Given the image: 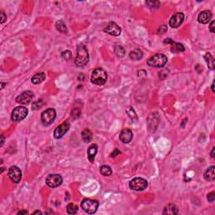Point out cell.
I'll return each mask as SVG.
<instances>
[{"instance_id":"26","label":"cell","mask_w":215,"mask_h":215,"mask_svg":"<svg viewBox=\"0 0 215 215\" xmlns=\"http://www.w3.org/2000/svg\"><path fill=\"white\" fill-rule=\"evenodd\" d=\"M100 172L103 176H108L112 174V169L110 168V166H102L100 167Z\"/></svg>"},{"instance_id":"32","label":"cell","mask_w":215,"mask_h":215,"mask_svg":"<svg viewBox=\"0 0 215 215\" xmlns=\"http://www.w3.org/2000/svg\"><path fill=\"white\" fill-rule=\"evenodd\" d=\"M208 200H209V202H210V203H213V201H214L215 199V193L214 192H211L210 193L208 194Z\"/></svg>"},{"instance_id":"2","label":"cell","mask_w":215,"mask_h":215,"mask_svg":"<svg viewBox=\"0 0 215 215\" xmlns=\"http://www.w3.org/2000/svg\"><path fill=\"white\" fill-rule=\"evenodd\" d=\"M108 75L107 72L103 68H96L94 71H92L91 76V81L95 85H103L107 81Z\"/></svg>"},{"instance_id":"24","label":"cell","mask_w":215,"mask_h":215,"mask_svg":"<svg viewBox=\"0 0 215 215\" xmlns=\"http://www.w3.org/2000/svg\"><path fill=\"white\" fill-rule=\"evenodd\" d=\"M55 28L57 29V30L60 31V32H62V33H64V34L67 33V26H66V25L64 24V22L62 21V20H58V21H56V23H55Z\"/></svg>"},{"instance_id":"28","label":"cell","mask_w":215,"mask_h":215,"mask_svg":"<svg viewBox=\"0 0 215 215\" xmlns=\"http://www.w3.org/2000/svg\"><path fill=\"white\" fill-rule=\"evenodd\" d=\"M126 112L127 114L129 116V118L133 120H137V115H136V113H135V109L133 108L132 107H129L127 109H126Z\"/></svg>"},{"instance_id":"3","label":"cell","mask_w":215,"mask_h":215,"mask_svg":"<svg viewBox=\"0 0 215 215\" xmlns=\"http://www.w3.org/2000/svg\"><path fill=\"white\" fill-rule=\"evenodd\" d=\"M167 62V57L164 54H156L147 61V65L151 67L161 68Z\"/></svg>"},{"instance_id":"5","label":"cell","mask_w":215,"mask_h":215,"mask_svg":"<svg viewBox=\"0 0 215 215\" xmlns=\"http://www.w3.org/2000/svg\"><path fill=\"white\" fill-rule=\"evenodd\" d=\"M56 117V112L54 108H47L41 114V123L43 125L49 126L54 122Z\"/></svg>"},{"instance_id":"7","label":"cell","mask_w":215,"mask_h":215,"mask_svg":"<svg viewBox=\"0 0 215 215\" xmlns=\"http://www.w3.org/2000/svg\"><path fill=\"white\" fill-rule=\"evenodd\" d=\"M148 187V181L142 177H135L129 182V188L132 190L144 191Z\"/></svg>"},{"instance_id":"16","label":"cell","mask_w":215,"mask_h":215,"mask_svg":"<svg viewBox=\"0 0 215 215\" xmlns=\"http://www.w3.org/2000/svg\"><path fill=\"white\" fill-rule=\"evenodd\" d=\"M97 152H98V145L96 144H91L87 149V157H88V160L91 163L94 162V159H95Z\"/></svg>"},{"instance_id":"21","label":"cell","mask_w":215,"mask_h":215,"mask_svg":"<svg viewBox=\"0 0 215 215\" xmlns=\"http://www.w3.org/2000/svg\"><path fill=\"white\" fill-rule=\"evenodd\" d=\"M204 59L206 61L207 64L209 66V67L211 69V70H213L214 69V58L213 57V55L210 54L209 52L206 53L205 55H204Z\"/></svg>"},{"instance_id":"27","label":"cell","mask_w":215,"mask_h":215,"mask_svg":"<svg viewBox=\"0 0 215 215\" xmlns=\"http://www.w3.org/2000/svg\"><path fill=\"white\" fill-rule=\"evenodd\" d=\"M173 46L172 47V51L173 52H181V51H184L185 48L184 46H182L181 44L180 43H174L172 44Z\"/></svg>"},{"instance_id":"14","label":"cell","mask_w":215,"mask_h":215,"mask_svg":"<svg viewBox=\"0 0 215 215\" xmlns=\"http://www.w3.org/2000/svg\"><path fill=\"white\" fill-rule=\"evenodd\" d=\"M212 13L209 10H204V11H202L198 14V17H197V20L201 24H208L209 21H211V18H212Z\"/></svg>"},{"instance_id":"36","label":"cell","mask_w":215,"mask_h":215,"mask_svg":"<svg viewBox=\"0 0 215 215\" xmlns=\"http://www.w3.org/2000/svg\"><path fill=\"white\" fill-rule=\"evenodd\" d=\"M120 153H121V152H120V151H119L118 149H115V150H114V152H113V153L111 154V157H115V156H118V155H120Z\"/></svg>"},{"instance_id":"9","label":"cell","mask_w":215,"mask_h":215,"mask_svg":"<svg viewBox=\"0 0 215 215\" xmlns=\"http://www.w3.org/2000/svg\"><path fill=\"white\" fill-rule=\"evenodd\" d=\"M70 127H71V124H70V123L68 122L67 120L65 121L64 123L62 124L61 125H59L58 127L55 128V129L54 130V137L56 140L62 138L64 136V135H66V133L69 130Z\"/></svg>"},{"instance_id":"34","label":"cell","mask_w":215,"mask_h":215,"mask_svg":"<svg viewBox=\"0 0 215 215\" xmlns=\"http://www.w3.org/2000/svg\"><path fill=\"white\" fill-rule=\"evenodd\" d=\"M7 17L5 15V14L3 11H1V24H3L4 22L6 21Z\"/></svg>"},{"instance_id":"40","label":"cell","mask_w":215,"mask_h":215,"mask_svg":"<svg viewBox=\"0 0 215 215\" xmlns=\"http://www.w3.org/2000/svg\"><path fill=\"white\" fill-rule=\"evenodd\" d=\"M214 151H215V149L214 147H213L212 150V152H211V157H212V158H214Z\"/></svg>"},{"instance_id":"13","label":"cell","mask_w":215,"mask_h":215,"mask_svg":"<svg viewBox=\"0 0 215 215\" xmlns=\"http://www.w3.org/2000/svg\"><path fill=\"white\" fill-rule=\"evenodd\" d=\"M183 20H184V14L182 13H176L170 18L169 25L172 28L176 29V28H178L182 24Z\"/></svg>"},{"instance_id":"39","label":"cell","mask_w":215,"mask_h":215,"mask_svg":"<svg viewBox=\"0 0 215 215\" xmlns=\"http://www.w3.org/2000/svg\"><path fill=\"white\" fill-rule=\"evenodd\" d=\"M3 143H4V136L2 135H1V146H3Z\"/></svg>"},{"instance_id":"1","label":"cell","mask_w":215,"mask_h":215,"mask_svg":"<svg viewBox=\"0 0 215 215\" xmlns=\"http://www.w3.org/2000/svg\"><path fill=\"white\" fill-rule=\"evenodd\" d=\"M89 62L88 51L83 45H79L77 48V56L75 59V64L78 67H85Z\"/></svg>"},{"instance_id":"38","label":"cell","mask_w":215,"mask_h":215,"mask_svg":"<svg viewBox=\"0 0 215 215\" xmlns=\"http://www.w3.org/2000/svg\"><path fill=\"white\" fill-rule=\"evenodd\" d=\"M28 213H29L28 211H25V210H21L18 213V214H28Z\"/></svg>"},{"instance_id":"10","label":"cell","mask_w":215,"mask_h":215,"mask_svg":"<svg viewBox=\"0 0 215 215\" xmlns=\"http://www.w3.org/2000/svg\"><path fill=\"white\" fill-rule=\"evenodd\" d=\"M8 175H9V177L10 178V180H11L13 182H14V183H18V182L20 181V180H21L22 172L18 166H11V167L9 169Z\"/></svg>"},{"instance_id":"8","label":"cell","mask_w":215,"mask_h":215,"mask_svg":"<svg viewBox=\"0 0 215 215\" xmlns=\"http://www.w3.org/2000/svg\"><path fill=\"white\" fill-rule=\"evenodd\" d=\"M46 185L51 188H55L62 183V176L59 174H51L46 179Z\"/></svg>"},{"instance_id":"37","label":"cell","mask_w":215,"mask_h":215,"mask_svg":"<svg viewBox=\"0 0 215 215\" xmlns=\"http://www.w3.org/2000/svg\"><path fill=\"white\" fill-rule=\"evenodd\" d=\"M164 43L165 44H172H172L174 43V41H173L172 39H166V40H165V41H164Z\"/></svg>"},{"instance_id":"30","label":"cell","mask_w":215,"mask_h":215,"mask_svg":"<svg viewBox=\"0 0 215 215\" xmlns=\"http://www.w3.org/2000/svg\"><path fill=\"white\" fill-rule=\"evenodd\" d=\"M62 58L64 59L65 61H70L71 59V56H72V55H71V52L70 51H63L62 54Z\"/></svg>"},{"instance_id":"43","label":"cell","mask_w":215,"mask_h":215,"mask_svg":"<svg viewBox=\"0 0 215 215\" xmlns=\"http://www.w3.org/2000/svg\"><path fill=\"white\" fill-rule=\"evenodd\" d=\"M4 85H5V83H2V87H1L2 89H3V87H4Z\"/></svg>"},{"instance_id":"11","label":"cell","mask_w":215,"mask_h":215,"mask_svg":"<svg viewBox=\"0 0 215 215\" xmlns=\"http://www.w3.org/2000/svg\"><path fill=\"white\" fill-rule=\"evenodd\" d=\"M34 98V93L31 91H25V92H22L20 95H18L17 98H16V102L18 103H20V104L26 105L29 104L31 102V100Z\"/></svg>"},{"instance_id":"23","label":"cell","mask_w":215,"mask_h":215,"mask_svg":"<svg viewBox=\"0 0 215 215\" xmlns=\"http://www.w3.org/2000/svg\"><path fill=\"white\" fill-rule=\"evenodd\" d=\"M114 53L118 57H124L125 55V50L124 49V47L120 45H116L114 48Z\"/></svg>"},{"instance_id":"22","label":"cell","mask_w":215,"mask_h":215,"mask_svg":"<svg viewBox=\"0 0 215 215\" xmlns=\"http://www.w3.org/2000/svg\"><path fill=\"white\" fill-rule=\"evenodd\" d=\"M82 138H83V141L86 142V143H89V142L92 141V132L90 131L89 129H84L82 133Z\"/></svg>"},{"instance_id":"15","label":"cell","mask_w":215,"mask_h":215,"mask_svg":"<svg viewBox=\"0 0 215 215\" xmlns=\"http://www.w3.org/2000/svg\"><path fill=\"white\" fill-rule=\"evenodd\" d=\"M133 133L132 131L129 129H123L120 135V140L123 142L124 144H128L132 140Z\"/></svg>"},{"instance_id":"41","label":"cell","mask_w":215,"mask_h":215,"mask_svg":"<svg viewBox=\"0 0 215 215\" xmlns=\"http://www.w3.org/2000/svg\"><path fill=\"white\" fill-rule=\"evenodd\" d=\"M211 89H212L213 92H215V91H214V82H213L212 86H211Z\"/></svg>"},{"instance_id":"18","label":"cell","mask_w":215,"mask_h":215,"mask_svg":"<svg viewBox=\"0 0 215 215\" xmlns=\"http://www.w3.org/2000/svg\"><path fill=\"white\" fill-rule=\"evenodd\" d=\"M215 167L214 166H209V168L204 172V179L207 181H213L215 179Z\"/></svg>"},{"instance_id":"35","label":"cell","mask_w":215,"mask_h":215,"mask_svg":"<svg viewBox=\"0 0 215 215\" xmlns=\"http://www.w3.org/2000/svg\"><path fill=\"white\" fill-rule=\"evenodd\" d=\"M166 25H163V26H160V28H159V30H158V33L159 34H163L164 32H166Z\"/></svg>"},{"instance_id":"6","label":"cell","mask_w":215,"mask_h":215,"mask_svg":"<svg viewBox=\"0 0 215 215\" xmlns=\"http://www.w3.org/2000/svg\"><path fill=\"white\" fill-rule=\"evenodd\" d=\"M28 115V109L27 108L24 106H18L16 107L12 112L11 114V120L15 122H18L21 120H25Z\"/></svg>"},{"instance_id":"12","label":"cell","mask_w":215,"mask_h":215,"mask_svg":"<svg viewBox=\"0 0 215 215\" xmlns=\"http://www.w3.org/2000/svg\"><path fill=\"white\" fill-rule=\"evenodd\" d=\"M104 32L108 34L114 35V36H119L121 34V28L117 25L115 22L111 21L108 25L104 28Z\"/></svg>"},{"instance_id":"20","label":"cell","mask_w":215,"mask_h":215,"mask_svg":"<svg viewBox=\"0 0 215 215\" xmlns=\"http://www.w3.org/2000/svg\"><path fill=\"white\" fill-rule=\"evenodd\" d=\"M45 79H46V74L41 72V73L35 74L34 77L31 78V82L33 84H40L43 81H45Z\"/></svg>"},{"instance_id":"33","label":"cell","mask_w":215,"mask_h":215,"mask_svg":"<svg viewBox=\"0 0 215 215\" xmlns=\"http://www.w3.org/2000/svg\"><path fill=\"white\" fill-rule=\"evenodd\" d=\"M214 25H215V22L213 21V20H212V21H211V23H210V25H209V30H210V32H211V33H214L215 32Z\"/></svg>"},{"instance_id":"4","label":"cell","mask_w":215,"mask_h":215,"mask_svg":"<svg viewBox=\"0 0 215 215\" xmlns=\"http://www.w3.org/2000/svg\"><path fill=\"white\" fill-rule=\"evenodd\" d=\"M99 206V203L98 201L89 199V198L83 199L81 203V207L83 209V211H85L87 213H89V214H92L97 212Z\"/></svg>"},{"instance_id":"19","label":"cell","mask_w":215,"mask_h":215,"mask_svg":"<svg viewBox=\"0 0 215 215\" xmlns=\"http://www.w3.org/2000/svg\"><path fill=\"white\" fill-rule=\"evenodd\" d=\"M129 57L133 61H140L143 57V52L140 50L135 49L129 53Z\"/></svg>"},{"instance_id":"29","label":"cell","mask_w":215,"mask_h":215,"mask_svg":"<svg viewBox=\"0 0 215 215\" xmlns=\"http://www.w3.org/2000/svg\"><path fill=\"white\" fill-rule=\"evenodd\" d=\"M145 3L151 9H157L160 6V2H158V1H146Z\"/></svg>"},{"instance_id":"31","label":"cell","mask_w":215,"mask_h":215,"mask_svg":"<svg viewBox=\"0 0 215 215\" xmlns=\"http://www.w3.org/2000/svg\"><path fill=\"white\" fill-rule=\"evenodd\" d=\"M44 103L42 100H37V101H35L33 103V105H32V108L33 109H34V110H38L40 108H41L42 106H43Z\"/></svg>"},{"instance_id":"17","label":"cell","mask_w":215,"mask_h":215,"mask_svg":"<svg viewBox=\"0 0 215 215\" xmlns=\"http://www.w3.org/2000/svg\"><path fill=\"white\" fill-rule=\"evenodd\" d=\"M163 214H172L176 215L178 213V209L175 204H168L167 206L164 208V210L162 212Z\"/></svg>"},{"instance_id":"42","label":"cell","mask_w":215,"mask_h":215,"mask_svg":"<svg viewBox=\"0 0 215 215\" xmlns=\"http://www.w3.org/2000/svg\"><path fill=\"white\" fill-rule=\"evenodd\" d=\"M42 213L40 212V211H35V212L33 213V214H41Z\"/></svg>"},{"instance_id":"25","label":"cell","mask_w":215,"mask_h":215,"mask_svg":"<svg viewBox=\"0 0 215 215\" xmlns=\"http://www.w3.org/2000/svg\"><path fill=\"white\" fill-rule=\"evenodd\" d=\"M77 210H78V207L74 204V203H69L67 206V212L69 214H75L77 213Z\"/></svg>"}]
</instances>
